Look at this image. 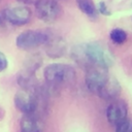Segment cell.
I'll use <instances>...</instances> for the list:
<instances>
[{
    "label": "cell",
    "mask_w": 132,
    "mask_h": 132,
    "mask_svg": "<svg viewBox=\"0 0 132 132\" xmlns=\"http://www.w3.org/2000/svg\"><path fill=\"white\" fill-rule=\"evenodd\" d=\"M46 84L61 88L65 85H70L75 79V71L73 67L61 63H53L47 65L43 71Z\"/></svg>",
    "instance_id": "cell-1"
},
{
    "label": "cell",
    "mask_w": 132,
    "mask_h": 132,
    "mask_svg": "<svg viewBox=\"0 0 132 132\" xmlns=\"http://www.w3.org/2000/svg\"><path fill=\"white\" fill-rule=\"evenodd\" d=\"M84 47L91 65L100 66L106 69L113 65L114 59L112 54L106 46H104L100 42H89L87 44H84Z\"/></svg>",
    "instance_id": "cell-2"
},
{
    "label": "cell",
    "mask_w": 132,
    "mask_h": 132,
    "mask_svg": "<svg viewBox=\"0 0 132 132\" xmlns=\"http://www.w3.org/2000/svg\"><path fill=\"white\" fill-rule=\"evenodd\" d=\"M48 33L37 30H27L18 35L15 45L20 50L28 51L35 48L41 44H45L50 38Z\"/></svg>",
    "instance_id": "cell-3"
},
{
    "label": "cell",
    "mask_w": 132,
    "mask_h": 132,
    "mask_svg": "<svg viewBox=\"0 0 132 132\" xmlns=\"http://www.w3.org/2000/svg\"><path fill=\"white\" fill-rule=\"evenodd\" d=\"M108 77L109 75L106 68L93 65L86 70V76H85L86 86L91 92L97 94L99 90L104 86Z\"/></svg>",
    "instance_id": "cell-4"
},
{
    "label": "cell",
    "mask_w": 132,
    "mask_h": 132,
    "mask_svg": "<svg viewBox=\"0 0 132 132\" xmlns=\"http://www.w3.org/2000/svg\"><path fill=\"white\" fill-rule=\"evenodd\" d=\"M35 12L38 19L43 22H54L62 13V8L56 0H37Z\"/></svg>",
    "instance_id": "cell-5"
},
{
    "label": "cell",
    "mask_w": 132,
    "mask_h": 132,
    "mask_svg": "<svg viewBox=\"0 0 132 132\" xmlns=\"http://www.w3.org/2000/svg\"><path fill=\"white\" fill-rule=\"evenodd\" d=\"M14 105L24 114H32L37 109V96L32 91L20 90L14 95Z\"/></svg>",
    "instance_id": "cell-6"
},
{
    "label": "cell",
    "mask_w": 132,
    "mask_h": 132,
    "mask_svg": "<svg viewBox=\"0 0 132 132\" xmlns=\"http://www.w3.org/2000/svg\"><path fill=\"white\" fill-rule=\"evenodd\" d=\"M31 9L25 5L10 6L3 10V19L11 25L24 26L31 20Z\"/></svg>",
    "instance_id": "cell-7"
},
{
    "label": "cell",
    "mask_w": 132,
    "mask_h": 132,
    "mask_svg": "<svg viewBox=\"0 0 132 132\" xmlns=\"http://www.w3.org/2000/svg\"><path fill=\"white\" fill-rule=\"evenodd\" d=\"M128 107L123 100H113L106 109V118L110 125L118 126L124 120L127 119Z\"/></svg>",
    "instance_id": "cell-8"
},
{
    "label": "cell",
    "mask_w": 132,
    "mask_h": 132,
    "mask_svg": "<svg viewBox=\"0 0 132 132\" xmlns=\"http://www.w3.org/2000/svg\"><path fill=\"white\" fill-rule=\"evenodd\" d=\"M121 91L122 88L119 80L116 77L109 76L106 82L104 84V86L99 90L97 95L103 100L110 101V100H116L117 97L121 94Z\"/></svg>",
    "instance_id": "cell-9"
},
{
    "label": "cell",
    "mask_w": 132,
    "mask_h": 132,
    "mask_svg": "<svg viewBox=\"0 0 132 132\" xmlns=\"http://www.w3.org/2000/svg\"><path fill=\"white\" fill-rule=\"evenodd\" d=\"M66 42L62 37L50 35L47 42L45 43L46 55L52 59H57L62 57L66 52Z\"/></svg>",
    "instance_id": "cell-10"
},
{
    "label": "cell",
    "mask_w": 132,
    "mask_h": 132,
    "mask_svg": "<svg viewBox=\"0 0 132 132\" xmlns=\"http://www.w3.org/2000/svg\"><path fill=\"white\" fill-rule=\"evenodd\" d=\"M21 131L23 132H41L42 125L38 118L32 114H24L20 123Z\"/></svg>",
    "instance_id": "cell-11"
},
{
    "label": "cell",
    "mask_w": 132,
    "mask_h": 132,
    "mask_svg": "<svg viewBox=\"0 0 132 132\" xmlns=\"http://www.w3.org/2000/svg\"><path fill=\"white\" fill-rule=\"evenodd\" d=\"M18 84L24 89L28 91H34L37 87V79L34 73L29 72L27 70H23L18 75Z\"/></svg>",
    "instance_id": "cell-12"
},
{
    "label": "cell",
    "mask_w": 132,
    "mask_h": 132,
    "mask_svg": "<svg viewBox=\"0 0 132 132\" xmlns=\"http://www.w3.org/2000/svg\"><path fill=\"white\" fill-rule=\"evenodd\" d=\"M71 57L76 62V64L79 65V67H81L86 70L88 68H90L91 66H93V65H91V63L89 62V60L87 58L84 44H77V45L73 46L72 51H71Z\"/></svg>",
    "instance_id": "cell-13"
},
{
    "label": "cell",
    "mask_w": 132,
    "mask_h": 132,
    "mask_svg": "<svg viewBox=\"0 0 132 132\" xmlns=\"http://www.w3.org/2000/svg\"><path fill=\"white\" fill-rule=\"evenodd\" d=\"M76 4L81 12L87 14L90 18H95L97 14V7L94 4L93 0H76Z\"/></svg>",
    "instance_id": "cell-14"
},
{
    "label": "cell",
    "mask_w": 132,
    "mask_h": 132,
    "mask_svg": "<svg viewBox=\"0 0 132 132\" xmlns=\"http://www.w3.org/2000/svg\"><path fill=\"white\" fill-rule=\"evenodd\" d=\"M109 37L111 39V41L116 44H123L124 42H126L127 40V33L126 31H124L121 28H114L110 31L109 33Z\"/></svg>",
    "instance_id": "cell-15"
},
{
    "label": "cell",
    "mask_w": 132,
    "mask_h": 132,
    "mask_svg": "<svg viewBox=\"0 0 132 132\" xmlns=\"http://www.w3.org/2000/svg\"><path fill=\"white\" fill-rule=\"evenodd\" d=\"M42 63V59L39 56H32L29 58V60L26 62V66H25V70L34 73L36 71V69L39 68V66Z\"/></svg>",
    "instance_id": "cell-16"
},
{
    "label": "cell",
    "mask_w": 132,
    "mask_h": 132,
    "mask_svg": "<svg viewBox=\"0 0 132 132\" xmlns=\"http://www.w3.org/2000/svg\"><path fill=\"white\" fill-rule=\"evenodd\" d=\"M116 132H132V119L127 118L116 126Z\"/></svg>",
    "instance_id": "cell-17"
},
{
    "label": "cell",
    "mask_w": 132,
    "mask_h": 132,
    "mask_svg": "<svg viewBox=\"0 0 132 132\" xmlns=\"http://www.w3.org/2000/svg\"><path fill=\"white\" fill-rule=\"evenodd\" d=\"M97 11H98L99 13L103 14V15H110V14H111V11L107 8V5L105 4V2H104V1L99 2L98 7H97Z\"/></svg>",
    "instance_id": "cell-18"
},
{
    "label": "cell",
    "mask_w": 132,
    "mask_h": 132,
    "mask_svg": "<svg viewBox=\"0 0 132 132\" xmlns=\"http://www.w3.org/2000/svg\"><path fill=\"white\" fill-rule=\"evenodd\" d=\"M8 66V61H7V58L6 56L0 52V71H4Z\"/></svg>",
    "instance_id": "cell-19"
},
{
    "label": "cell",
    "mask_w": 132,
    "mask_h": 132,
    "mask_svg": "<svg viewBox=\"0 0 132 132\" xmlns=\"http://www.w3.org/2000/svg\"><path fill=\"white\" fill-rule=\"evenodd\" d=\"M2 23V18H1V15H0V24Z\"/></svg>",
    "instance_id": "cell-20"
},
{
    "label": "cell",
    "mask_w": 132,
    "mask_h": 132,
    "mask_svg": "<svg viewBox=\"0 0 132 132\" xmlns=\"http://www.w3.org/2000/svg\"><path fill=\"white\" fill-rule=\"evenodd\" d=\"M21 132H23V131H21Z\"/></svg>",
    "instance_id": "cell-21"
},
{
    "label": "cell",
    "mask_w": 132,
    "mask_h": 132,
    "mask_svg": "<svg viewBox=\"0 0 132 132\" xmlns=\"http://www.w3.org/2000/svg\"><path fill=\"white\" fill-rule=\"evenodd\" d=\"M56 1H57V0H56Z\"/></svg>",
    "instance_id": "cell-22"
}]
</instances>
